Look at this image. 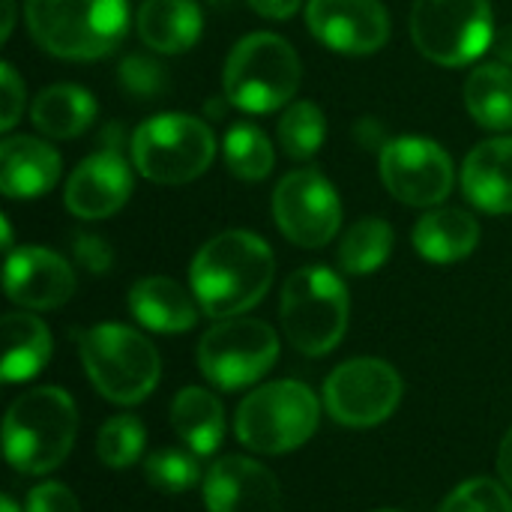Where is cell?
Instances as JSON below:
<instances>
[{
  "label": "cell",
  "mask_w": 512,
  "mask_h": 512,
  "mask_svg": "<svg viewBox=\"0 0 512 512\" xmlns=\"http://www.w3.org/2000/svg\"><path fill=\"white\" fill-rule=\"evenodd\" d=\"M276 258L252 231H222L192 258V294L207 318H237L258 306L273 285Z\"/></svg>",
  "instance_id": "obj_1"
},
{
  "label": "cell",
  "mask_w": 512,
  "mask_h": 512,
  "mask_svg": "<svg viewBox=\"0 0 512 512\" xmlns=\"http://www.w3.org/2000/svg\"><path fill=\"white\" fill-rule=\"evenodd\" d=\"M78 432V411L66 390L36 387L18 396L3 420V450L15 471L39 477L66 462Z\"/></svg>",
  "instance_id": "obj_2"
},
{
  "label": "cell",
  "mask_w": 512,
  "mask_h": 512,
  "mask_svg": "<svg viewBox=\"0 0 512 512\" xmlns=\"http://www.w3.org/2000/svg\"><path fill=\"white\" fill-rule=\"evenodd\" d=\"M24 15L36 45L63 60L105 57L129 30L126 0H27Z\"/></svg>",
  "instance_id": "obj_3"
},
{
  "label": "cell",
  "mask_w": 512,
  "mask_h": 512,
  "mask_svg": "<svg viewBox=\"0 0 512 512\" xmlns=\"http://www.w3.org/2000/svg\"><path fill=\"white\" fill-rule=\"evenodd\" d=\"M78 354L90 384L114 405L144 402L162 375V360L153 342L126 324H96L75 330Z\"/></svg>",
  "instance_id": "obj_4"
},
{
  "label": "cell",
  "mask_w": 512,
  "mask_h": 512,
  "mask_svg": "<svg viewBox=\"0 0 512 512\" xmlns=\"http://www.w3.org/2000/svg\"><path fill=\"white\" fill-rule=\"evenodd\" d=\"M348 312V288L330 267H300L282 285V333L306 357H324L342 342Z\"/></svg>",
  "instance_id": "obj_5"
},
{
  "label": "cell",
  "mask_w": 512,
  "mask_h": 512,
  "mask_svg": "<svg viewBox=\"0 0 512 512\" xmlns=\"http://www.w3.org/2000/svg\"><path fill=\"white\" fill-rule=\"evenodd\" d=\"M300 57L276 33L243 36L225 60V99L249 114H270L291 102L300 87Z\"/></svg>",
  "instance_id": "obj_6"
},
{
  "label": "cell",
  "mask_w": 512,
  "mask_h": 512,
  "mask_svg": "<svg viewBox=\"0 0 512 512\" xmlns=\"http://www.w3.org/2000/svg\"><path fill=\"white\" fill-rule=\"evenodd\" d=\"M321 420L318 396L300 381H270L252 390L237 414L234 435L252 453L282 456L303 447Z\"/></svg>",
  "instance_id": "obj_7"
},
{
  "label": "cell",
  "mask_w": 512,
  "mask_h": 512,
  "mask_svg": "<svg viewBox=\"0 0 512 512\" xmlns=\"http://www.w3.org/2000/svg\"><path fill=\"white\" fill-rule=\"evenodd\" d=\"M135 171L159 186H183L198 180L213 156V129L189 114H156L144 120L129 141Z\"/></svg>",
  "instance_id": "obj_8"
},
{
  "label": "cell",
  "mask_w": 512,
  "mask_h": 512,
  "mask_svg": "<svg viewBox=\"0 0 512 512\" xmlns=\"http://www.w3.org/2000/svg\"><path fill=\"white\" fill-rule=\"evenodd\" d=\"M489 0H414L411 36L423 57L438 66H471L492 48Z\"/></svg>",
  "instance_id": "obj_9"
},
{
  "label": "cell",
  "mask_w": 512,
  "mask_h": 512,
  "mask_svg": "<svg viewBox=\"0 0 512 512\" xmlns=\"http://www.w3.org/2000/svg\"><path fill=\"white\" fill-rule=\"evenodd\" d=\"M279 360V336L258 318H222L198 342V369L219 390L261 381Z\"/></svg>",
  "instance_id": "obj_10"
},
{
  "label": "cell",
  "mask_w": 512,
  "mask_h": 512,
  "mask_svg": "<svg viewBox=\"0 0 512 512\" xmlns=\"http://www.w3.org/2000/svg\"><path fill=\"white\" fill-rule=\"evenodd\" d=\"M402 402L399 372L378 357H357L336 366L324 384L327 414L348 429H372L393 417Z\"/></svg>",
  "instance_id": "obj_11"
},
{
  "label": "cell",
  "mask_w": 512,
  "mask_h": 512,
  "mask_svg": "<svg viewBox=\"0 0 512 512\" xmlns=\"http://www.w3.org/2000/svg\"><path fill=\"white\" fill-rule=\"evenodd\" d=\"M378 171L387 192L411 207H438L450 198L456 171L447 150L420 135L390 138L378 153Z\"/></svg>",
  "instance_id": "obj_12"
},
{
  "label": "cell",
  "mask_w": 512,
  "mask_h": 512,
  "mask_svg": "<svg viewBox=\"0 0 512 512\" xmlns=\"http://www.w3.org/2000/svg\"><path fill=\"white\" fill-rule=\"evenodd\" d=\"M273 216L294 246L321 249L342 225V201L321 171L300 168L279 180L273 192Z\"/></svg>",
  "instance_id": "obj_13"
},
{
  "label": "cell",
  "mask_w": 512,
  "mask_h": 512,
  "mask_svg": "<svg viewBox=\"0 0 512 512\" xmlns=\"http://www.w3.org/2000/svg\"><path fill=\"white\" fill-rule=\"evenodd\" d=\"M309 33L339 54H375L390 39V15L381 0H309Z\"/></svg>",
  "instance_id": "obj_14"
},
{
  "label": "cell",
  "mask_w": 512,
  "mask_h": 512,
  "mask_svg": "<svg viewBox=\"0 0 512 512\" xmlns=\"http://www.w3.org/2000/svg\"><path fill=\"white\" fill-rule=\"evenodd\" d=\"M6 297L21 309H60L75 294V273L69 261L42 246L12 249L3 267Z\"/></svg>",
  "instance_id": "obj_15"
},
{
  "label": "cell",
  "mask_w": 512,
  "mask_h": 512,
  "mask_svg": "<svg viewBox=\"0 0 512 512\" xmlns=\"http://www.w3.org/2000/svg\"><path fill=\"white\" fill-rule=\"evenodd\" d=\"M207 512H282V489L270 468L246 456H222L204 477Z\"/></svg>",
  "instance_id": "obj_16"
},
{
  "label": "cell",
  "mask_w": 512,
  "mask_h": 512,
  "mask_svg": "<svg viewBox=\"0 0 512 512\" xmlns=\"http://www.w3.org/2000/svg\"><path fill=\"white\" fill-rule=\"evenodd\" d=\"M132 195V171L123 153L99 150L87 156L63 189V204L78 219H108Z\"/></svg>",
  "instance_id": "obj_17"
},
{
  "label": "cell",
  "mask_w": 512,
  "mask_h": 512,
  "mask_svg": "<svg viewBox=\"0 0 512 512\" xmlns=\"http://www.w3.org/2000/svg\"><path fill=\"white\" fill-rule=\"evenodd\" d=\"M60 180V153L33 135L0 141V189L6 198H39Z\"/></svg>",
  "instance_id": "obj_18"
},
{
  "label": "cell",
  "mask_w": 512,
  "mask_h": 512,
  "mask_svg": "<svg viewBox=\"0 0 512 512\" xmlns=\"http://www.w3.org/2000/svg\"><path fill=\"white\" fill-rule=\"evenodd\" d=\"M465 198L492 216L512 213V135L477 144L462 165Z\"/></svg>",
  "instance_id": "obj_19"
},
{
  "label": "cell",
  "mask_w": 512,
  "mask_h": 512,
  "mask_svg": "<svg viewBox=\"0 0 512 512\" xmlns=\"http://www.w3.org/2000/svg\"><path fill=\"white\" fill-rule=\"evenodd\" d=\"M129 309L135 321L153 333H186L198 324V300L180 282L168 276L138 279L129 291Z\"/></svg>",
  "instance_id": "obj_20"
},
{
  "label": "cell",
  "mask_w": 512,
  "mask_h": 512,
  "mask_svg": "<svg viewBox=\"0 0 512 512\" xmlns=\"http://www.w3.org/2000/svg\"><path fill=\"white\" fill-rule=\"evenodd\" d=\"M480 243V222L462 207H432L414 228V249L432 264H456Z\"/></svg>",
  "instance_id": "obj_21"
},
{
  "label": "cell",
  "mask_w": 512,
  "mask_h": 512,
  "mask_svg": "<svg viewBox=\"0 0 512 512\" xmlns=\"http://www.w3.org/2000/svg\"><path fill=\"white\" fill-rule=\"evenodd\" d=\"M135 24L147 48L159 54H183L198 42L204 18L195 0H144Z\"/></svg>",
  "instance_id": "obj_22"
},
{
  "label": "cell",
  "mask_w": 512,
  "mask_h": 512,
  "mask_svg": "<svg viewBox=\"0 0 512 512\" xmlns=\"http://www.w3.org/2000/svg\"><path fill=\"white\" fill-rule=\"evenodd\" d=\"M3 330V384H21L42 372L51 357V333L30 312H6L0 321Z\"/></svg>",
  "instance_id": "obj_23"
},
{
  "label": "cell",
  "mask_w": 512,
  "mask_h": 512,
  "mask_svg": "<svg viewBox=\"0 0 512 512\" xmlns=\"http://www.w3.org/2000/svg\"><path fill=\"white\" fill-rule=\"evenodd\" d=\"M171 426L192 453L213 456L225 438L222 402L204 387H183L171 402Z\"/></svg>",
  "instance_id": "obj_24"
},
{
  "label": "cell",
  "mask_w": 512,
  "mask_h": 512,
  "mask_svg": "<svg viewBox=\"0 0 512 512\" xmlns=\"http://www.w3.org/2000/svg\"><path fill=\"white\" fill-rule=\"evenodd\" d=\"M30 120L45 138H54V141L78 138L81 132L93 126L96 102L78 84H54V87H45L33 99Z\"/></svg>",
  "instance_id": "obj_25"
},
{
  "label": "cell",
  "mask_w": 512,
  "mask_h": 512,
  "mask_svg": "<svg viewBox=\"0 0 512 512\" xmlns=\"http://www.w3.org/2000/svg\"><path fill=\"white\" fill-rule=\"evenodd\" d=\"M465 105L477 126L492 132L512 129V69L507 63H483L465 81Z\"/></svg>",
  "instance_id": "obj_26"
},
{
  "label": "cell",
  "mask_w": 512,
  "mask_h": 512,
  "mask_svg": "<svg viewBox=\"0 0 512 512\" xmlns=\"http://www.w3.org/2000/svg\"><path fill=\"white\" fill-rule=\"evenodd\" d=\"M393 252V228L390 222L369 216L360 219L348 228V234L339 243V267L351 276H369L375 270H381L387 264Z\"/></svg>",
  "instance_id": "obj_27"
},
{
  "label": "cell",
  "mask_w": 512,
  "mask_h": 512,
  "mask_svg": "<svg viewBox=\"0 0 512 512\" xmlns=\"http://www.w3.org/2000/svg\"><path fill=\"white\" fill-rule=\"evenodd\" d=\"M222 150H225L228 171L240 180H249V183L264 180L276 162L270 138L255 123H234L225 132Z\"/></svg>",
  "instance_id": "obj_28"
},
{
  "label": "cell",
  "mask_w": 512,
  "mask_h": 512,
  "mask_svg": "<svg viewBox=\"0 0 512 512\" xmlns=\"http://www.w3.org/2000/svg\"><path fill=\"white\" fill-rule=\"evenodd\" d=\"M324 138H327V120L315 102L300 99L285 108V114L279 120V144H282L285 156L306 162L321 150Z\"/></svg>",
  "instance_id": "obj_29"
},
{
  "label": "cell",
  "mask_w": 512,
  "mask_h": 512,
  "mask_svg": "<svg viewBox=\"0 0 512 512\" xmlns=\"http://www.w3.org/2000/svg\"><path fill=\"white\" fill-rule=\"evenodd\" d=\"M144 444H147V429L141 426V420L132 414H120L102 423L96 435V456L105 468L126 471L141 459Z\"/></svg>",
  "instance_id": "obj_30"
},
{
  "label": "cell",
  "mask_w": 512,
  "mask_h": 512,
  "mask_svg": "<svg viewBox=\"0 0 512 512\" xmlns=\"http://www.w3.org/2000/svg\"><path fill=\"white\" fill-rule=\"evenodd\" d=\"M198 459L201 456L192 450L165 447V450H156L144 459V477L162 495H183L201 480Z\"/></svg>",
  "instance_id": "obj_31"
},
{
  "label": "cell",
  "mask_w": 512,
  "mask_h": 512,
  "mask_svg": "<svg viewBox=\"0 0 512 512\" xmlns=\"http://www.w3.org/2000/svg\"><path fill=\"white\" fill-rule=\"evenodd\" d=\"M441 512H512V498L504 483L477 477L456 486L441 504Z\"/></svg>",
  "instance_id": "obj_32"
},
{
  "label": "cell",
  "mask_w": 512,
  "mask_h": 512,
  "mask_svg": "<svg viewBox=\"0 0 512 512\" xmlns=\"http://www.w3.org/2000/svg\"><path fill=\"white\" fill-rule=\"evenodd\" d=\"M117 81L132 99H156L168 87L165 69L147 54H126L120 60Z\"/></svg>",
  "instance_id": "obj_33"
},
{
  "label": "cell",
  "mask_w": 512,
  "mask_h": 512,
  "mask_svg": "<svg viewBox=\"0 0 512 512\" xmlns=\"http://www.w3.org/2000/svg\"><path fill=\"white\" fill-rule=\"evenodd\" d=\"M72 258L87 273H96V276L108 273L111 264H114V252H111L108 240L99 237V234H75L72 237Z\"/></svg>",
  "instance_id": "obj_34"
},
{
  "label": "cell",
  "mask_w": 512,
  "mask_h": 512,
  "mask_svg": "<svg viewBox=\"0 0 512 512\" xmlns=\"http://www.w3.org/2000/svg\"><path fill=\"white\" fill-rule=\"evenodd\" d=\"M27 512H81L78 498L63 483H39L27 495Z\"/></svg>",
  "instance_id": "obj_35"
},
{
  "label": "cell",
  "mask_w": 512,
  "mask_h": 512,
  "mask_svg": "<svg viewBox=\"0 0 512 512\" xmlns=\"http://www.w3.org/2000/svg\"><path fill=\"white\" fill-rule=\"evenodd\" d=\"M0 78H3V111H0V129L9 132L21 111H24V81L18 78L15 66L12 63H3L0 66Z\"/></svg>",
  "instance_id": "obj_36"
},
{
  "label": "cell",
  "mask_w": 512,
  "mask_h": 512,
  "mask_svg": "<svg viewBox=\"0 0 512 512\" xmlns=\"http://www.w3.org/2000/svg\"><path fill=\"white\" fill-rule=\"evenodd\" d=\"M258 15H264V18H273V21H285V18H291L297 9H300V3L303 0H246Z\"/></svg>",
  "instance_id": "obj_37"
},
{
  "label": "cell",
  "mask_w": 512,
  "mask_h": 512,
  "mask_svg": "<svg viewBox=\"0 0 512 512\" xmlns=\"http://www.w3.org/2000/svg\"><path fill=\"white\" fill-rule=\"evenodd\" d=\"M354 135H357V141L366 147V150H384V144H387V135H384V126L375 120V117H363L357 126H354Z\"/></svg>",
  "instance_id": "obj_38"
},
{
  "label": "cell",
  "mask_w": 512,
  "mask_h": 512,
  "mask_svg": "<svg viewBox=\"0 0 512 512\" xmlns=\"http://www.w3.org/2000/svg\"><path fill=\"white\" fill-rule=\"evenodd\" d=\"M498 477H501V483L512 492V429L504 435L501 450H498Z\"/></svg>",
  "instance_id": "obj_39"
},
{
  "label": "cell",
  "mask_w": 512,
  "mask_h": 512,
  "mask_svg": "<svg viewBox=\"0 0 512 512\" xmlns=\"http://www.w3.org/2000/svg\"><path fill=\"white\" fill-rule=\"evenodd\" d=\"M492 51H495V57H498L501 63L512 66V24L501 27V30L495 33V39H492Z\"/></svg>",
  "instance_id": "obj_40"
},
{
  "label": "cell",
  "mask_w": 512,
  "mask_h": 512,
  "mask_svg": "<svg viewBox=\"0 0 512 512\" xmlns=\"http://www.w3.org/2000/svg\"><path fill=\"white\" fill-rule=\"evenodd\" d=\"M15 27V0H3V27H0V39H9Z\"/></svg>",
  "instance_id": "obj_41"
},
{
  "label": "cell",
  "mask_w": 512,
  "mask_h": 512,
  "mask_svg": "<svg viewBox=\"0 0 512 512\" xmlns=\"http://www.w3.org/2000/svg\"><path fill=\"white\" fill-rule=\"evenodd\" d=\"M0 228H3V249L12 252V228H9V219L0 216Z\"/></svg>",
  "instance_id": "obj_42"
},
{
  "label": "cell",
  "mask_w": 512,
  "mask_h": 512,
  "mask_svg": "<svg viewBox=\"0 0 512 512\" xmlns=\"http://www.w3.org/2000/svg\"><path fill=\"white\" fill-rule=\"evenodd\" d=\"M0 512H18L15 501H12L9 495H3V498H0Z\"/></svg>",
  "instance_id": "obj_43"
},
{
  "label": "cell",
  "mask_w": 512,
  "mask_h": 512,
  "mask_svg": "<svg viewBox=\"0 0 512 512\" xmlns=\"http://www.w3.org/2000/svg\"><path fill=\"white\" fill-rule=\"evenodd\" d=\"M210 3H213V6H228L231 0H210Z\"/></svg>",
  "instance_id": "obj_44"
},
{
  "label": "cell",
  "mask_w": 512,
  "mask_h": 512,
  "mask_svg": "<svg viewBox=\"0 0 512 512\" xmlns=\"http://www.w3.org/2000/svg\"><path fill=\"white\" fill-rule=\"evenodd\" d=\"M375 512H399V510H375Z\"/></svg>",
  "instance_id": "obj_45"
}]
</instances>
